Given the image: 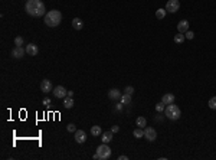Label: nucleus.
<instances>
[{
    "instance_id": "nucleus-1",
    "label": "nucleus",
    "mask_w": 216,
    "mask_h": 160,
    "mask_svg": "<svg viewBox=\"0 0 216 160\" xmlns=\"http://www.w3.org/2000/svg\"><path fill=\"white\" fill-rule=\"evenodd\" d=\"M25 10L32 17H42L46 15V7L42 0H28L25 4Z\"/></svg>"
},
{
    "instance_id": "nucleus-2",
    "label": "nucleus",
    "mask_w": 216,
    "mask_h": 160,
    "mask_svg": "<svg viewBox=\"0 0 216 160\" xmlns=\"http://www.w3.org/2000/svg\"><path fill=\"white\" fill-rule=\"evenodd\" d=\"M43 20H45V25L49 26V28H56V26L61 25L62 22V13L54 9L50 12H46V15L43 16Z\"/></svg>"
},
{
    "instance_id": "nucleus-3",
    "label": "nucleus",
    "mask_w": 216,
    "mask_h": 160,
    "mask_svg": "<svg viewBox=\"0 0 216 160\" xmlns=\"http://www.w3.org/2000/svg\"><path fill=\"white\" fill-rule=\"evenodd\" d=\"M164 114H166V117L169 118V120H179L180 117H182V111H180V108L176 104H169V106H166V110H164Z\"/></svg>"
},
{
    "instance_id": "nucleus-4",
    "label": "nucleus",
    "mask_w": 216,
    "mask_h": 160,
    "mask_svg": "<svg viewBox=\"0 0 216 160\" xmlns=\"http://www.w3.org/2000/svg\"><path fill=\"white\" fill-rule=\"evenodd\" d=\"M111 149L108 147L105 143L100 144L98 147H97V154H98V157H100V160H108L110 157H111Z\"/></svg>"
},
{
    "instance_id": "nucleus-5",
    "label": "nucleus",
    "mask_w": 216,
    "mask_h": 160,
    "mask_svg": "<svg viewBox=\"0 0 216 160\" xmlns=\"http://www.w3.org/2000/svg\"><path fill=\"white\" fill-rule=\"evenodd\" d=\"M167 10V12H170V13H176V12H179V9H180V2L179 0H169L166 3V7H164Z\"/></svg>"
},
{
    "instance_id": "nucleus-6",
    "label": "nucleus",
    "mask_w": 216,
    "mask_h": 160,
    "mask_svg": "<svg viewBox=\"0 0 216 160\" xmlns=\"http://www.w3.org/2000/svg\"><path fill=\"white\" fill-rule=\"evenodd\" d=\"M144 137L149 141H154V140L157 139V131L154 130L153 127H145L144 128Z\"/></svg>"
},
{
    "instance_id": "nucleus-7",
    "label": "nucleus",
    "mask_w": 216,
    "mask_h": 160,
    "mask_svg": "<svg viewBox=\"0 0 216 160\" xmlns=\"http://www.w3.org/2000/svg\"><path fill=\"white\" fill-rule=\"evenodd\" d=\"M41 91L45 94H49L54 91V85H52V82H50L49 80H43L41 82Z\"/></svg>"
},
{
    "instance_id": "nucleus-8",
    "label": "nucleus",
    "mask_w": 216,
    "mask_h": 160,
    "mask_svg": "<svg viewBox=\"0 0 216 160\" xmlns=\"http://www.w3.org/2000/svg\"><path fill=\"white\" fill-rule=\"evenodd\" d=\"M25 54H26V49H23V46H15L12 49V58H15V59L23 58Z\"/></svg>"
},
{
    "instance_id": "nucleus-9",
    "label": "nucleus",
    "mask_w": 216,
    "mask_h": 160,
    "mask_svg": "<svg viewBox=\"0 0 216 160\" xmlns=\"http://www.w3.org/2000/svg\"><path fill=\"white\" fill-rule=\"evenodd\" d=\"M54 94H55V97L56 98H65L67 97V88L65 87H62V85H58V87H55L54 88Z\"/></svg>"
},
{
    "instance_id": "nucleus-10",
    "label": "nucleus",
    "mask_w": 216,
    "mask_h": 160,
    "mask_svg": "<svg viewBox=\"0 0 216 160\" xmlns=\"http://www.w3.org/2000/svg\"><path fill=\"white\" fill-rule=\"evenodd\" d=\"M75 141L78 144H82L87 141V133L84 130H76L75 131Z\"/></svg>"
},
{
    "instance_id": "nucleus-11",
    "label": "nucleus",
    "mask_w": 216,
    "mask_h": 160,
    "mask_svg": "<svg viewBox=\"0 0 216 160\" xmlns=\"http://www.w3.org/2000/svg\"><path fill=\"white\" fill-rule=\"evenodd\" d=\"M121 91L118 88H111L110 91H108V98L110 100H112V101H115V100H120L121 98Z\"/></svg>"
},
{
    "instance_id": "nucleus-12",
    "label": "nucleus",
    "mask_w": 216,
    "mask_h": 160,
    "mask_svg": "<svg viewBox=\"0 0 216 160\" xmlns=\"http://www.w3.org/2000/svg\"><path fill=\"white\" fill-rule=\"evenodd\" d=\"M189 20H186V19H183V20H180L179 23H177V30H179L180 33H186L187 30H189Z\"/></svg>"
},
{
    "instance_id": "nucleus-13",
    "label": "nucleus",
    "mask_w": 216,
    "mask_h": 160,
    "mask_svg": "<svg viewBox=\"0 0 216 160\" xmlns=\"http://www.w3.org/2000/svg\"><path fill=\"white\" fill-rule=\"evenodd\" d=\"M26 54L30 55V56H36L39 54V48L35 45V43H29L28 46H26Z\"/></svg>"
},
{
    "instance_id": "nucleus-14",
    "label": "nucleus",
    "mask_w": 216,
    "mask_h": 160,
    "mask_svg": "<svg viewBox=\"0 0 216 160\" xmlns=\"http://www.w3.org/2000/svg\"><path fill=\"white\" fill-rule=\"evenodd\" d=\"M162 101L166 104V106H169V104H173L175 102V95L173 94H170V93H167V94H164L162 97Z\"/></svg>"
},
{
    "instance_id": "nucleus-15",
    "label": "nucleus",
    "mask_w": 216,
    "mask_h": 160,
    "mask_svg": "<svg viewBox=\"0 0 216 160\" xmlns=\"http://www.w3.org/2000/svg\"><path fill=\"white\" fill-rule=\"evenodd\" d=\"M112 131H105V133H102L101 134V140H102V143H105V144H108L110 141H112Z\"/></svg>"
},
{
    "instance_id": "nucleus-16",
    "label": "nucleus",
    "mask_w": 216,
    "mask_h": 160,
    "mask_svg": "<svg viewBox=\"0 0 216 160\" xmlns=\"http://www.w3.org/2000/svg\"><path fill=\"white\" fill-rule=\"evenodd\" d=\"M72 26H74L75 30H81L84 28L82 19H79V17H75V19H72Z\"/></svg>"
},
{
    "instance_id": "nucleus-17",
    "label": "nucleus",
    "mask_w": 216,
    "mask_h": 160,
    "mask_svg": "<svg viewBox=\"0 0 216 160\" xmlns=\"http://www.w3.org/2000/svg\"><path fill=\"white\" fill-rule=\"evenodd\" d=\"M121 104H124V106H128V104H131V95H130V94H123V95H121Z\"/></svg>"
},
{
    "instance_id": "nucleus-18",
    "label": "nucleus",
    "mask_w": 216,
    "mask_h": 160,
    "mask_svg": "<svg viewBox=\"0 0 216 160\" xmlns=\"http://www.w3.org/2000/svg\"><path fill=\"white\" fill-rule=\"evenodd\" d=\"M63 107L67 110L72 108L74 107V100H72V97H65L63 98Z\"/></svg>"
},
{
    "instance_id": "nucleus-19",
    "label": "nucleus",
    "mask_w": 216,
    "mask_h": 160,
    "mask_svg": "<svg viewBox=\"0 0 216 160\" xmlns=\"http://www.w3.org/2000/svg\"><path fill=\"white\" fill-rule=\"evenodd\" d=\"M102 134V130H101L100 126H92L91 127V136H94V137H98V136Z\"/></svg>"
},
{
    "instance_id": "nucleus-20",
    "label": "nucleus",
    "mask_w": 216,
    "mask_h": 160,
    "mask_svg": "<svg viewBox=\"0 0 216 160\" xmlns=\"http://www.w3.org/2000/svg\"><path fill=\"white\" fill-rule=\"evenodd\" d=\"M133 136L136 139H141V137H144V130H143L141 127H138V128H136L133 131Z\"/></svg>"
},
{
    "instance_id": "nucleus-21",
    "label": "nucleus",
    "mask_w": 216,
    "mask_h": 160,
    "mask_svg": "<svg viewBox=\"0 0 216 160\" xmlns=\"http://www.w3.org/2000/svg\"><path fill=\"white\" fill-rule=\"evenodd\" d=\"M166 13H167L166 9H157V10H156V17H157V19H164V17H166Z\"/></svg>"
},
{
    "instance_id": "nucleus-22",
    "label": "nucleus",
    "mask_w": 216,
    "mask_h": 160,
    "mask_svg": "<svg viewBox=\"0 0 216 160\" xmlns=\"http://www.w3.org/2000/svg\"><path fill=\"white\" fill-rule=\"evenodd\" d=\"M136 123H137V126L141 127V128H145V127H147V120H145L144 117H138Z\"/></svg>"
},
{
    "instance_id": "nucleus-23",
    "label": "nucleus",
    "mask_w": 216,
    "mask_h": 160,
    "mask_svg": "<svg viewBox=\"0 0 216 160\" xmlns=\"http://www.w3.org/2000/svg\"><path fill=\"white\" fill-rule=\"evenodd\" d=\"M184 39H186V36H184V33H180L179 32V35H176L175 36V43H183L184 42Z\"/></svg>"
},
{
    "instance_id": "nucleus-24",
    "label": "nucleus",
    "mask_w": 216,
    "mask_h": 160,
    "mask_svg": "<svg viewBox=\"0 0 216 160\" xmlns=\"http://www.w3.org/2000/svg\"><path fill=\"white\" fill-rule=\"evenodd\" d=\"M164 110H166V104H164V102H158V104H156V111H157V113H162V111H164Z\"/></svg>"
},
{
    "instance_id": "nucleus-25",
    "label": "nucleus",
    "mask_w": 216,
    "mask_h": 160,
    "mask_svg": "<svg viewBox=\"0 0 216 160\" xmlns=\"http://www.w3.org/2000/svg\"><path fill=\"white\" fill-rule=\"evenodd\" d=\"M208 106H209V108L216 110V97H212V98H210V100H209Z\"/></svg>"
},
{
    "instance_id": "nucleus-26",
    "label": "nucleus",
    "mask_w": 216,
    "mask_h": 160,
    "mask_svg": "<svg viewBox=\"0 0 216 160\" xmlns=\"http://www.w3.org/2000/svg\"><path fill=\"white\" fill-rule=\"evenodd\" d=\"M15 46H23V38L22 36L15 38Z\"/></svg>"
},
{
    "instance_id": "nucleus-27",
    "label": "nucleus",
    "mask_w": 216,
    "mask_h": 160,
    "mask_svg": "<svg viewBox=\"0 0 216 160\" xmlns=\"http://www.w3.org/2000/svg\"><path fill=\"white\" fill-rule=\"evenodd\" d=\"M68 131H69V133H75V131H76V126H75L74 123H71V124H68Z\"/></svg>"
},
{
    "instance_id": "nucleus-28",
    "label": "nucleus",
    "mask_w": 216,
    "mask_h": 160,
    "mask_svg": "<svg viewBox=\"0 0 216 160\" xmlns=\"http://www.w3.org/2000/svg\"><path fill=\"white\" fill-rule=\"evenodd\" d=\"M184 36H186V39H193L195 38V33H193L192 30H187L186 33H184Z\"/></svg>"
},
{
    "instance_id": "nucleus-29",
    "label": "nucleus",
    "mask_w": 216,
    "mask_h": 160,
    "mask_svg": "<svg viewBox=\"0 0 216 160\" xmlns=\"http://www.w3.org/2000/svg\"><path fill=\"white\" fill-rule=\"evenodd\" d=\"M124 93H125V94H130V95H133V93H134V88H133V87H125Z\"/></svg>"
},
{
    "instance_id": "nucleus-30",
    "label": "nucleus",
    "mask_w": 216,
    "mask_h": 160,
    "mask_svg": "<svg viewBox=\"0 0 216 160\" xmlns=\"http://www.w3.org/2000/svg\"><path fill=\"white\" fill-rule=\"evenodd\" d=\"M111 131H112V133H118V131H120V127H118V126H112Z\"/></svg>"
},
{
    "instance_id": "nucleus-31",
    "label": "nucleus",
    "mask_w": 216,
    "mask_h": 160,
    "mask_svg": "<svg viewBox=\"0 0 216 160\" xmlns=\"http://www.w3.org/2000/svg\"><path fill=\"white\" fill-rule=\"evenodd\" d=\"M50 104V100L49 98H45V100H43V106H49Z\"/></svg>"
},
{
    "instance_id": "nucleus-32",
    "label": "nucleus",
    "mask_w": 216,
    "mask_h": 160,
    "mask_svg": "<svg viewBox=\"0 0 216 160\" xmlns=\"http://www.w3.org/2000/svg\"><path fill=\"white\" fill-rule=\"evenodd\" d=\"M118 159H120V160H128V157H127V156H124V154H121V156L118 157Z\"/></svg>"
},
{
    "instance_id": "nucleus-33",
    "label": "nucleus",
    "mask_w": 216,
    "mask_h": 160,
    "mask_svg": "<svg viewBox=\"0 0 216 160\" xmlns=\"http://www.w3.org/2000/svg\"><path fill=\"white\" fill-rule=\"evenodd\" d=\"M67 97H74V91H68Z\"/></svg>"
},
{
    "instance_id": "nucleus-34",
    "label": "nucleus",
    "mask_w": 216,
    "mask_h": 160,
    "mask_svg": "<svg viewBox=\"0 0 216 160\" xmlns=\"http://www.w3.org/2000/svg\"><path fill=\"white\" fill-rule=\"evenodd\" d=\"M92 159H94V160H100V157H98V154H97V153H95V154L92 156Z\"/></svg>"
}]
</instances>
